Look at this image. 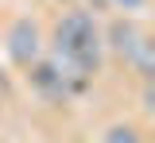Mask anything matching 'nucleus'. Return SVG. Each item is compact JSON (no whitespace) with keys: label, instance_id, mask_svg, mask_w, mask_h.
I'll list each match as a JSON object with an SVG mask.
<instances>
[{"label":"nucleus","instance_id":"1","mask_svg":"<svg viewBox=\"0 0 155 143\" xmlns=\"http://www.w3.org/2000/svg\"><path fill=\"white\" fill-rule=\"evenodd\" d=\"M47 58L54 62L66 78H74L81 89H89L105 58V39H101V23L85 8L62 12L54 23V39L47 46Z\"/></svg>","mask_w":155,"mask_h":143},{"label":"nucleus","instance_id":"2","mask_svg":"<svg viewBox=\"0 0 155 143\" xmlns=\"http://www.w3.org/2000/svg\"><path fill=\"white\" fill-rule=\"evenodd\" d=\"M43 31H39V23L31 16H16V20L8 23V31H4V54L12 58V66L19 70H27V66H35L43 58Z\"/></svg>","mask_w":155,"mask_h":143},{"label":"nucleus","instance_id":"3","mask_svg":"<svg viewBox=\"0 0 155 143\" xmlns=\"http://www.w3.org/2000/svg\"><path fill=\"white\" fill-rule=\"evenodd\" d=\"M27 81H31V89H35L43 101H51V104H62V101H70V97H78V93H85L74 78H66L54 62L47 58V50H43V58L35 66H27Z\"/></svg>","mask_w":155,"mask_h":143},{"label":"nucleus","instance_id":"4","mask_svg":"<svg viewBox=\"0 0 155 143\" xmlns=\"http://www.w3.org/2000/svg\"><path fill=\"white\" fill-rule=\"evenodd\" d=\"M143 35H147V31H143V23L136 20V16H116V20L109 23L105 31H101L105 46L113 50L116 58H124V62H128V54L136 50V43L143 39Z\"/></svg>","mask_w":155,"mask_h":143},{"label":"nucleus","instance_id":"5","mask_svg":"<svg viewBox=\"0 0 155 143\" xmlns=\"http://www.w3.org/2000/svg\"><path fill=\"white\" fill-rule=\"evenodd\" d=\"M101 143H143V135H140L136 124H113V128L101 135Z\"/></svg>","mask_w":155,"mask_h":143},{"label":"nucleus","instance_id":"6","mask_svg":"<svg viewBox=\"0 0 155 143\" xmlns=\"http://www.w3.org/2000/svg\"><path fill=\"white\" fill-rule=\"evenodd\" d=\"M109 8H120L124 16H140V12H147V4L151 0H105Z\"/></svg>","mask_w":155,"mask_h":143}]
</instances>
